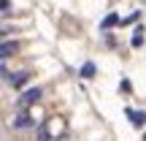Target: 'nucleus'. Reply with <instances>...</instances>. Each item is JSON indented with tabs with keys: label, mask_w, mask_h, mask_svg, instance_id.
I'll return each mask as SVG.
<instances>
[{
	"label": "nucleus",
	"mask_w": 146,
	"mask_h": 141,
	"mask_svg": "<svg viewBox=\"0 0 146 141\" xmlns=\"http://www.w3.org/2000/svg\"><path fill=\"white\" fill-rule=\"evenodd\" d=\"M41 95H43L41 87H30V90H25V92H22V98H19V106H22V109H27V106L38 103V100H41Z\"/></svg>",
	"instance_id": "obj_1"
},
{
	"label": "nucleus",
	"mask_w": 146,
	"mask_h": 141,
	"mask_svg": "<svg viewBox=\"0 0 146 141\" xmlns=\"http://www.w3.org/2000/svg\"><path fill=\"white\" fill-rule=\"evenodd\" d=\"M14 128H16V130H35L38 125H35V120H33L27 111H22L19 117H14Z\"/></svg>",
	"instance_id": "obj_2"
},
{
	"label": "nucleus",
	"mask_w": 146,
	"mask_h": 141,
	"mask_svg": "<svg viewBox=\"0 0 146 141\" xmlns=\"http://www.w3.org/2000/svg\"><path fill=\"white\" fill-rule=\"evenodd\" d=\"M27 82H30V71H16V73H11V79H8V84L14 90H22Z\"/></svg>",
	"instance_id": "obj_3"
},
{
	"label": "nucleus",
	"mask_w": 146,
	"mask_h": 141,
	"mask_svg": "<svg viewBox=\"0 0 146 141\" xmlns=\"http://www.w3.org/2000/svg\"><path fill=\"white\" fill-rule=\"evenodd\" d=\"M0 52H3L0 54L3 60H11L16 52H19V46H16V41H11V38H3V49H0Z\"/></svg>",
	"instance_id": "obj_4"
},
{
	"label": "nucleus",
	"mask_w": 146,
	"mask_h": 141,
	"mask_svg": "<svg viewBox=\"0 0 146 141\" xmlns=\"http://www.w3.org/2000/svg\"><path fill=\"white\" fill-rule=\"evenodd\" d=\"M125 114L130 117V122L135 128H143L146 125V111H133V109H125Z\"/></svg>",
	"instance_id": "obj_5"
},
{
	"label": "nucleus",
	"mask_w": 146,
	"mask_h": 141,
	"mask_svg": "<svg viewBox=\"0 0 146 141\" xmlns=\"http://www.w3.org/2000/svg\"><path fill=\"white\" fill-rule=\"evenodd\" d=\"M35 138H38V141H54V138H52V130H49V120L41 122V125L35 128Z\"/></svg>",
	"instance_id": "obj_6"
},
{
	"label": "nucleus",
	"mask_w": 146,
	"mask_h": 141,
	"mask_svg": "<svg viewBox=\"0 0 146 141\" xmlns=\"http://www.w3.org/2000/svg\"><path fill=\"white\" fill-rule=\"evenodd\" d=\"M116 25H122V19H119V14H108L103 22H100V30L103 33H108L111 27H116Z\"/></svg>",
	"instance_id": "obj_7"
},
{
	"label": "nucleus",
	"mask_w": 146,
	"mask_h": 141,
	"mask_svg": "<svg viewBox=\"0 0 146 141\" xmlns=\"http://www.w3.org/2000/svg\"><path fill=\"white\" fill-rule=\"evenodd\" d=\"M143 41H146V30L143 27H135V33H133V38H130V46L138 49V46H143Z\"/></svg>",
	"instance_id": "obj_8"
},
{
	"label": "nucleus",
	"mask_w": 146,
	"mask_h": 141,
	"mask_svg": "<svg viewBox=\"0 0 146 141\" xmlns=\"http://www.w3.org/2000/svg\"><path fill=\"white\" fill-rule=\"evenodd\" d=\"M95 73H98L95 63H89V60H87V63L81 65V76H84V79H95Z\"/></svg>",
	"instance_id": "obj_9"
},
{
	"label": "nucleus",
	"mask_w": 146,
	"mask_h": 141,
	"mask_svg": "<svg viewBox=\"0 0 146 141\" xmlns=\"http://www.w3.org/2000/svg\"><path fill=\"white\" fill-rule=\"evenodd\" d=\"M138 19H141V11H133L127 19H122V25H133V22H138Z\"/></svg>",
	"instance_id": "obj_10"
},
{
	"label": "nucleus",
	"mask_w": 146,
	"mask_h": 141,
	"mask_svg": "<svg viewBox=\"0 0 146 141\" xmlns=\"http://www.w3.org/2000/svg\"><path fill=\"white\" fill-rule=\"evenodd\" d=\"M11 11H14V5H11V0H3V19H8Z\"/></svg>",
	"instance_id": "obj_11"
},
{
	"label": "nucleus",
	"mask_w": 146,
	"mask_h": 141,
	"mask_svg": "<svg viewBox=\"0 0 146 141\" xmlns=\"http://www.w3.org/2000/svg\"><path fill=\"white\" fill-rule=\"evenodd\" d=\"M122 90H125V92H130V90H133V84L127 82V79H122Z\"/></svg>",
	"instance_id": "obj_12"
}]
</instances>
